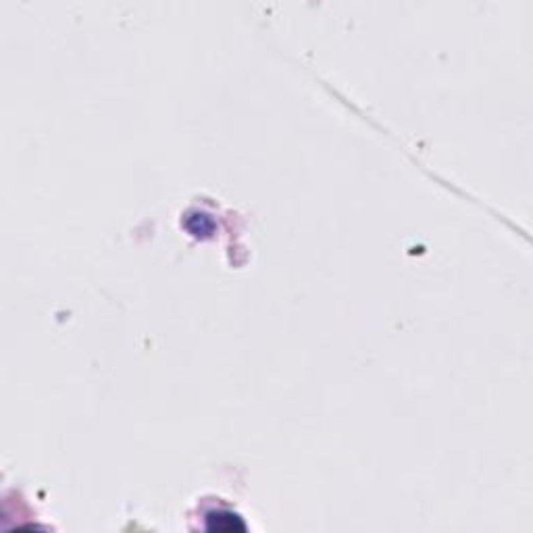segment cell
Wrapping results in <instances>:
<instances>
[{"mask_svg": "<svg viewBox=\"0 0 533 533\" xmlns=\"http://www.w3.org/2000/svg\"><path fill=\"white\" fill-rule=\"evenodd\" d=\"M206 527L211 532H242L246 525L238 515L232 513H213L206 517Z\"/></svg>", "mask_w": 533, "mask_h": 533, "instance_id": "6da1fadb", "label": "cell"}]
</instances>
